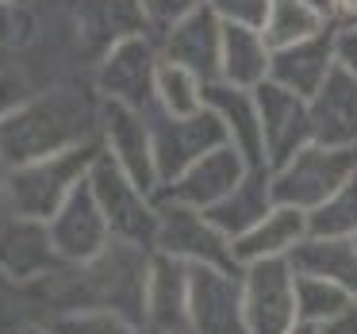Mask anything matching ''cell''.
<instances>
[{
	"label": "cell",
	"mask_w": 357,
	"mask_h": 334,
	"mask_svg": "<svg viewBox=\"0 0 357 334\" xmlns=\"http://www.w3.org/2000/svg\"><path fill=\"white\" fill-rule=\"evenodd\" d=\"M188 334H246L242 273L188 265Z\"/></svg>",
	"instance_id": "9"
},
{
	"label": "cell",
	"mask_w": 357,
	"mask_h": 334,
	"mask_svg": "<svg viewBox=\"0 0 357 334\" xmlns=\"http://www.w3.org/2000/svg\"><path fill=\"white\" fill-rule=\"evenodd\" d=\"M292 265L300 273H315V277L334 280L346 288L357 303V242L354 238H311L292 250Z\"/></svg>",
	"instance_id": "23"
},
{
	"label": "cell",
	"mask_w": 357,
	"mask_h": 334,
	"mask_svg": "<svg viewBox=\"0 0 357 334\" xmlns=\"http://www.w3.org/2000/svg\"><path fill=\"white\" fill-rule=\"evenodd\" d=\"M146 326L154 334H188V265L158 250L150 261Z\"/></svg>",
	"instance_id": "19"
},
{
	"label": "cell",
	"mask_w": 357,
	"mask_h": 334,
	"mask_svg": "<svg viewBox=\"0 0 357 334\" xmlns=\"http://www.w3.org/2000/svg\"><path fill=\"white\" fill-rule=\"evenodd\" d=\"M273 208H277V200H273V169H250L246 181H242L227 200H219L208 215H211V223L234 242V238H242L250 227L261 223Z\"/></svg>",
	"instance_id": "22"
},
{
	"label": "cell",
	"mask_w": 357,
	"mask_h": 334,
	"mask_svg": "<svg viewBox=\"0 0 357 334\" xmlns=\"http://www.w3.org/2000/svg\"><path fill=\"white\" fill-rule=\"evenodd\" d=\"M8 158H4V150H0V196H4V181H8Z\"/></svg>",
	"instance_id": "38"
},
{
	"label": "cell",
	"mask_w": 357,
	"mask_h": 334,
	"mask_svg": "<svg viewBox=\"0 0 357 334\" xmlns=\"http://www.w3.org/2000/svg\"><path fill=\"white\" fill-rule=\"evenodd\" d=\"M334 24H357V0H334Z\"/></svg>",
	"instance_id": "35"
},
{
	"label": "cell",
	"mask_w": 357,
	"mask_h": 334,
	"mask_svg": "<svg viewBox=\"0 0 357 334\" xmlns=\"http://www.w3.org/2000/svg\"><path fill=\"white\" fill-rule=\"evenodd\" d=\"M0 66H4V50H0Z\"/></svg>",
	"instance_id": "41"
},
{
	"label": "cell",
	"mask_w": 357,
	"mask_h": 334,
	"mask_svg": "<svg viewBox=\"0 0 357 334\" xmlns=\"http://www.w3.org/2000/svg\"><path fill=\"white\" fill-rule=\"evenodd\" d=\"M154 123V150H158V173L162 185L177 181L185 169H192L200 158L211 150L227 146V127L211 108H200L192 116H165V112H150Z\"/></svg>",
	"instance_id": "8"
},
{
	"label": "cell",
	"mask_w": 357,
	"mask_h": 334,
	"mask_svg": "<svg viewBox=\"0 0 357 334\" xmlns=\"http://www.w3.org/2000/svg\"><path fill=\"white\" fill-rule=\"evenodd\" d=\"M242 308L246 334H288L296 315V265L292 257H265L242 265Z\"/></svg>",
	"instance_id": "7"
},
{
	"label": "cell",
	"mask_w": 357,
	"mask_h": 334,
	"mask_svg": "<svg viewBox=\"0 0 357 334\" xmlns=\"http://www.w3.org/2000/svg\"><path fill=\"white\" fill-rule=\"evenodd\" d=\"M135 4H139L150 35H162V31H169L177 20H185V16H192L196 8H204L208 0H135Z\"/></svg>",
	"instance_id": "29"
},
{
	"label": "cell",
	"mask_w": 357,
	"mask_h": 334,
	"mask_svg": "<svg viewBox=\"0 0 357 334\" xmlns=\"http://www.w3.org/2000/svg\"><path fill=\"white\" fill-rule=\"evenodd\" d=\"M334 58L342 70L357 77V24H334Z\"/></svg>",
	"instance_id": "32"
},
{
	"label": "cell",
	"mask_w": 357,
	"mask_h": 334,
	"mask_svg": "<svg viewBox=\"0 0 357 334\" xmlns=\"http://www.w3.org/2000/svg\"><path fill=\"white\" fill-rule=\"evenodd\" d=\"M8 4H24V0H8Z\"/></svg>",
	"instance_id": "40"
},
{
	"label": "cell",
	"mask_w": 357,
	"mask_h": 334,
	"mask_svg": "<svg viewBox=\"0 0 357 334\" xmlns=\"http://www.w3.org/2000/svg\"><path fill=\"white\" fill-rule=\"evenodd\" d=\"M288 334H323V326H315V323H303V319H300V323H296Z\"/></svg>",
	"instance_id": "36"
},
{
	"label": "cell",
	"mask_w": 357,
	"mask_h": 334,
	"mask_svg": "<svg viewBox=\"0 0 357 334\" xmlns=\"http://www.w3.org/2000/svg\"><path fill=\"white\" fill-rule=\"evenodd\" d=\"M162 66V47L150 31L119 39L93 70V89L104 104H123L135 112H154V81Z\"/></svg>",
	"instance_id": "5"
},
{
	"label": "cell",
	"mask_w": 357,
	"mask_h": 334,
	"mask_svg": "<svg viewBox=\"0 0 357 334\" xmlns=\"http://www.w3.org/2000/svg\"><path fill=\"white\" fill-rule=\"evenodd\" d=\"M162 47L165 62L188 66L192 73H200L204 81H219V58H223V20L204 4L192 16L177 20L169 31L154 35Z\"/></svg>",
	"instance_id": "15"
},
{
	"label": "cell",
	"mask_w": 357,
	"mask_h": 334,
	"mask_svg": "<svg viewBox=\"0 0 357 334\" xmlns=\"http://www.w3.org/2000/svg\"><path fill=\"white\" fill-rule=\"evenodd\" d=\"M85 181L93 188L96 204H100L104 219H108L112 238L154 250V242H158V196H150L104 146H100V154H96V162H93Z\"/></svg>",
	"instance_id": "3"
},
{
	"label": "cell",
	"mask_w": 357,
	"mask_h": 334,
	"mask_svg": "<svg viewBox=\"0 0 357 334\" xmlns=\"http://www.w3.org/2000/svg\"><path fill=\"white\" fill-rule=\"evenodd\" d=\"M349 308H357V303H354V296H349L346 288H338L326 277L296 269V315H300L303 323L326 326L331 319L346 315Z\"/></svg>",
	"instance_id": "26"
},
{
	"label": "cell",
	"mask_w": 357,
	"mask_h": 334,
	"mask_svg": "<svg viewBox=\"0 0 357 334\" xmlns=\"http://www.w3.org/2000/svg\"><path fill=\"white\" fill-rule=\"evenodd\" d=\"M16 31H20V4L0 0V50H8V47H12Z\"/></svg>",
	"instance_id": "33"
},
{
	"label": "cell",
	"mask_w": 357,
	"mask_h": 334,
	"mask_svg": "<svg viewBox=\"0 0 357 334\" xmlns=\"http://www.w3.org/2000/svg\"><path fill=\"white\" fill-rule=\"evenodd\" d=\"M96 154H100V142H85V146L62 150V154L12 165L8 181H4V196H0V215L43 219L47 223L66 204V196L89 177Z\"/></svg>",
	"instance_id": "2"
},
{
	"label": "cell",
	"mask_w": 357,
	"mask_h": 334,
	"mask_svg": "<svg viewBox=\"0 0 357 334\" xmlns=\"http://www.w3.org/2000/svg\"><path fill=\"white\" fill-rule=\"evenodd\" d=\"M273 47L257 27H223V58H219V81L234 89H257L269 81Z\"/></svg>",
	"instance_id": "21"
},
{
	"label": "cell",
	"mask_w": 357,
	"mask_h": 334,
	"mask_svg": "<svg viewBox=\"0 0 357 334\" xmlns=\"http://www.w3.org/2000/svg\"><path fill=\"white\" fill-rule=\"evenodd\" d=\"M100 112L104 100L93 89V77L62 81L31 96L8 119H0V150L8 165H20L85 146V142H100Z\"/></svg>",
	"instance_id": "1"
},
{
	"label": "cell",
	"mask_w": 357,
	"mask_h": 334,
	"mask_svg": "<svg viewBox=\"0 0 357 334\" xmlns=\"http://www.w3.org/2000/svg\"><path fill=\"white\" fill-rule=\"evenodd\" d=\"M47 227H50V238H54L62 261H73V265L93 261L96 254H104V250L112 246V227H108V219H104L89 181H81V185L66 196V204L47 219Z\"/></svg>",
	"instance_id": "13"
},
{
	"label": "cell",
	"mask_w": 357,
	"mask_h": 334,
	"mask_svg": "<svg viewBox=\"0 0 357 334\" xmlns=\"http://www.w3.org/2000/svg\"><path fill=\"white\" fill-rule=\"evenodd\" d=\"M273 0H208V8L223 20V27H265Z\"/></svg>",
	"instance_id": "30"
},
{
	"label": "cell",
	"mask_w": 357,
	"mask_h": 334,
	"mask_svg": "<svg viewBox=\"0 0 357 334\" xmlns=\"http://www.w3.org/2000/svg\"><path fill=\"white\" fill-rule=\"evenodd\" d=\"M354 173H357V146H323V142H311L292 162L273 169V200L288 204V208H300V211H315Z\"/></svg>",
	"instance_id": "4"
},
{
	"label": "cell",
	"mask_w": 357,
	"mask_h": 334,
	"mask_svg": "<svg viewBox=\"0 0 357 334\" xmlns=\"http://www.w3.org/2000/svg\"><path fill=\"white\" fill-rule=\"evenodd\" d=\"M311 238H354L357 234V173L315 211H307Z\"/></svg>",
	"instance_id": "27"
},
{
	"label": "cell",
	"mask_w": 357,
	"mask_h": 334,
	"mask_svg": "<svg viewBox=\"0 0 357 334\" xmlns=\"http://www.w3.org/2000/svg\"><path fill=\"white\" fill-rule=\"evenodd\" d=\"M208 108L223 119L227 142H231L254 169H269L254 89H234V85H227V81H211L208 85Z\"/></svg>",
	"instance_id": "17"
},
{
	"label": "cell",
	"mask_w": 357,
	"mask_h": 334,
	"mask_svg": "<svg viewBox=\"0 0 357 334\" xmlns=\"http://www.w3.org/2000/svg\"><path fill=\"white\" fill-rule=\"evenodd\" d=\"M100 146L146 188L158 196L162 173H158V150H154V123L150 112H135L123 104H104L100 112Z\"/></svg>",
	"instance_id": "10"
},
{
	"label": "cell",
	"mask_w": 357,
	"mask_h": 334,
	"mask_svg": "<svg viewBox=\"0 0 357 334\" xmlns=\"http://www.w3.org/2000/svg\"><path fill=\"white\" fill-rule=\"evenodd\" d=\"M331 20L323 16L319 8H311L307 0H273L269 4V16H265V39L269 47H292V43H303L311 35L326 31Z\"/></svg>",
	"instance_id": "25"
},
{
	"label": "cell",
	"mask_w": 357,
	"mask_h": 334,
	"mask_svg": "<svg viewBox=\"0 0 357 334\" xmlns=\"http://www.w3.org/2000/svg\"><path fill=\"white\" fill-rule=\"evenodd\" d=\"M62 265L50 227L43 219L0 215V277L27 288Z\"/></svg>",
	"instance_id": "12"
},
{
	"label": "cell",
	"mask_w": 357,
	"mask_h": 334,
	"mask_svg": "<svg viewBox=\"0 0 357 334\" xmlns=\"http://www.w3.org/2000/svg\"><path fill=\"white\" fill-rule=\"evenodd\" d=\"M307 211L277 204L257 227L234 238V257H238V265L265 261V257H292V250L307 242Z\"/></svg>",
	"instance_id": "20"
},
{
	"label": "cell",
	"mask_w": 357,
	"mask_h": 334,
	"mask_svg": "<svg viewBox=\"0 0 357 334\" xmlns=\"http://www.w3.org/2000/svg\"><path fill=\"white\" fill-rule=\"evenodd\" d=\"M208 108V81L200 73H192L188 66L165 62L158 66V81H154V112L165 116H192V112Z\"/></svg>",
	"instance_id": "24"
},
{
	"label": "cell",
	"mask_w": 357,
	"mask_h": 334,
	"mask_svg": "<svg viewBox=\"0 0 357 334\" xmlns=\"http://www.w3.org/2000/svg\"><path fill=\"white\" fill-rule=\"evenodd\" d=\"M250 169H254V165H250L246 158L227 142V146L211 150L208 158H200L192 169H185L177 181L162 185L158 196L177 200V204H188V208H200V211H211L219 200H227V196L246 181Z\"/></svg>",
	"instance_id": "14"
},
{
	"label": "cell",
	"mask_w": 357,
	"mask_h": 334,
	"mask_svg": "<svg viewBox=\"0 0 357 334\" xmlns=\"http://www.w3.org/2000/svg\"><path fill=\"white\" fill-rule=\"evenodd\" d=\"M354 242H357V234H354Z\"/></svg>",
	"instance_id": "42"
},
{
	"label": "cell",
	"mask_w": 357,
	"mask_h": 334,
	"mask_svg": "<svg viewBox=\"0 0 357 334\" xmlns=\"http://www.w3.org/2000/svg\"><path fill=\"white\" fill-rule=\"evenodd\" d=\"M307 4H311V8H319L326 20H331V12H334V0H307ZM331 24H334V20H331Z\"/></svg>",
	"instance_id": "37"
},
{
	"label": "cell",
	"mask_w": 357,
	"mask_h": 334,
	"mask_svg": "<svg viewBox=\"0 0 357 334\" xmlns=\"http://www.w3.org/2000/svg\"><path fill=\"white\" fill-rule=\"evenodd\" d=\"M334 66H338V58H334V24H331L326 31L311 35V39L273 50L269 81H277V85H284L288 93L311 100V96L326 85V77L334 73Z\"/></svg>",
	"instance_id": "16"
},
{
	"label": "cell",
	"mask_w": 357,
	"mask_h": 334,
	"mask_svg": "<svg viewBox=\"0 0 357 334\" xmlns=\"http://www.w3.org/2000/svg\"><path fill=\"white\" fill-rule=\"evenodd\" d=\"M31 308H27V296L20 284L0 277V334H27L31 326Z\"/></svg>",
	"instance_id": "31"
},
{
	"label": "cell",
	"mask_w": 357,
	"mask_h": 334,
	"mask_svg": "<svg viewBox=\"0 0 357 334\" xmlns=\"http://www.w3.org/2000/svg\"><path fill=\"white\" fill-rule=\"evenodd\" d=\"M158 254H169L185 265H215V269L242 273L234 257V242L211 223L208 211L158 196Z\"/></svg>",
	"instance_id": "6"
},
{
	"label": "cell",
	"mask_w": 357,
	"mask_h": 334,
	"mask_svg": "<svg viewBox=\"0 0 357 334\" xmlns=\"http://www.w3.org/2000/svg\"><path fill=\"white\" fill-rule=\"evenodd\" d=\"M47 326H54L58 334H154L150 326L135 323L127 315H116V311H73V315H62V319H50Z\"/></svg>",
	"instance_id": "28"
},
{
	"label": "cell",
	"mask_w": 357,
	"mask_h": 334,
	"mask_svg": "<svg viewBox=\"0 0 357 334\" xmlns=\"http://www.w3.org/2000/svg\"><path fill=\"white\" fill-rule=\"evenodd\" d=\"M254 96H257V116H261V139H265L269 169H280L303 146L315 142V131H311V100L288 93L277 81L257 85Z\"/></svg>",
	"instance_id": "11"
},
{
	"label": "cell",
	"mask_w": 357,
	"mask_h": 334,
	"mask_svg": "<svg viewBox=\"0 0 357 334\" xmlns=\"http://www.w3.org/2000/svg\"><path fill=\"white\" fill-rule=\"evenodd\" d=\"M27 334H58L54 326H47V323H31L27 326Z\"/></svg>",
	"instance_id": "39"
},
{
	"label": "cell",
	"mask_w": 357,
	"mask_h": 334,
	"mask_svg": "<svg viewBox=\"0 0 357 334\" xmlns=\"http://www.w3.org/2000/svg\"><path fill=\"white\" fill-rule=\"evenodd\" d=\"M323 334H357V308H349L346 315L331 319V323L323 326Z\"/></svg>",
	"instance_id": "34"
},
{
	"label": "cell",
	"mask_w": 357,
	"mask_h": 334,
	"mask_svg": "<svg viewBox=\"0 0 357 334\" xmlns=\"http://www.w3.org/2000/svg\"><path fill=\"white\" fill-rule=\"evenodd\" d=\"M311 131L323 146H357V77L342 66L311 96Z\"/></svg>",
	"instance_id": "18"
}]
</instances>
